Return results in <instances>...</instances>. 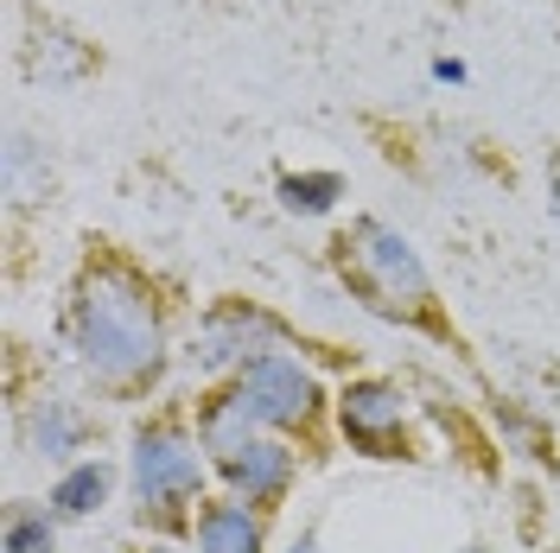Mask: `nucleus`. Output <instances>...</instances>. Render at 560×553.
<instances>
[{
    "mask_svg": "<svg viewBox=\"0 0 560 553\" xmlns=\"http://www.w3.org/2000/svg\"><path fill=\"white\" fill-rule=\"evenodd\" d=\"M541 553H560V541H548V548H541Z\"/></svg>",
    "mask_w": 560,
    "mask_h": 553,
    "instance_id": "4be33fe9",
    "label": "nucleus"
},
{
    "mask_svg": "<svg viewBox=\"0 0 560 553\" xmlns=\"http://www.w3.org/2000/svg\"><path fill=\"white\" fill-rule=\"evenodd\" d=\"M268 350H293V325L280 318L268 299H248V293H217L185 318V338H178V376L217 388V381L243 376L255 356Z\"/></svg>",
    "mask_w": 560,
    "mask_h": 553,
    "instance_id": "20e7f679",
    "label": "nucleus"
},
{
    "mask_svg": "<svg viewBox=\"0 0 560 553\" xmlns=\"http://www.w3.org/2000/svg\"><path fill=\"white\" fill-rule=\"evenodd\" d=\"M96 439H103V420H96V408L83 395H70V388L38 381L33 395L13 401V446H20V458H33V464L65 471L77 458H90Z\"/></svg>",
    "mask_w": 560,
    "mask_h": 553,
    "instance_id": "0eeeda50",
    "label": "nucleus"
},
{
    "mask_svg": "<svg viewBox=\"0 0 560 553\" xmlns=\"http://www.w3.org/2000/svg\"><path fill=\"white\" fill-rule=\"evenodd\" d=\"M0 185H7V216L20 223V216H45V210L58 204V146L26 128V121H13L7 128V146H0Z\"/></svg>",
    "mask_w": 560,
    "mask_h": 553,
    "instance_id": "9d476101",
    "label": "nucleus"
},
{
    "mask_svg": "<svg viewBox=\"0 0 560 553\" xmlns=\"http://www.w3.org/2000/svg\"><path fill=\"white\" fill-rule=\"evenodd\" d=\"M0 534H7V553H65V521L45 496H13Z\"/></svg>",
    "mask_w": 560,
    "mask_h": 553,
    "instance_id": "4468645a",
    "label": "nucleus"
},
{
    "mask_svg": "<svg viewBox=\"0 0 560 553\" xmlns=\"http://www.w3.org/2000/svg\"><path fill=\"white\" fill-rule=\"evenodd\" d=\"M115 490H128L121 464H115V458H103V451H90V458H77V464H65V471H51L45 503L58 509V521H65V528H83V521H96L108 503H115Z\"/></svg>",
    "mask_w": 560,
    "mask_h": 553,
    "instance_id": "9b49d317",
    "label": "nucleus"
},
{
    "mask_svg": "<svg viewBox=\"0 0 560 553\" xmlns=\"http://www.w3.org/2000/svg\"><path fill=\"white\" fill-rule=\"evenodd\" d=\"M325 261H331V280L345 286V299L370 318H383L408 338H427L440 350H458V325L440 286H433V268L415 248V236L401 223H388L376 210H357L350 223L331 230L325 243Z\"/></svg>",
    "mask_w": 560,
    "mask_h": 553,
    "instance_id": "f03ea898",
    "label": "nucleus"
},
{
    "mask_svg": "<svg viewBox=\"0 0 560 553\" xmlns=\"http://www.w3.org/2000/svg\"><path fill=\"white\" fill-rule=\"evenodd\" d=\"M300 471H306V451L293 446V439H280V433H255V439H243L236 451L210 458L217 490L236 496V503H248V509H261V516H280V509L293 503Z\"/></svg>",
    "mask_w": 560,
    "mask_h": 553,
    "instance_id": "6e6552de",
    "label": "nucleus"
},
{
    "mask_svg": "<svg viewBox=\"0 0 560 553\" xmlns=\"http://www.w3.org/2000/svg\"><path fill=\"white\" fill-rule=\"evenodd\" d=\"M13 58H20V77L33 90H77V83H90L103 70V51L77 33L70 20H58V13H26Z\"/></svg>",
    "mask_w": 560,
    "mask_h": 553,
    "instance_id": "1a4fd4ad",
    "label": "nucleus"
},
{
    "mask_svg": "<svg viewBox=\"0 0 560 553\" xmlns=\"http://www.w3.org/2000/svg\"><path fill=\"white\" fill-rule=\"evenodd\" d=\"M230 388L248 401V414L261 420V433L293 439L306 458H318L325 439L338 433V426H331L338 388H325V376L313 369V356H300V350H268V356H255L243 376H230Z\"/></svg>",
    "mask_w": 560,
    "mask_h": 553,
    "instance_id": "39448f33",
    "label": "nucleus"
},
{
    "mask_svg": "<svg viewBox=\"0 0 560 553\" xmlns=\"http://www.w3.org/2000/svg\"><path fill=\"white\" fill-rule=\"evenodd\" d=\"M268 528H275V516L210 490L191 516V553H268Z\"/></svg>",
    "mask_w": 560,
    "mask_h": 553,
    "instance_id": "f8f14e48",
    "label": "nucleus"
},
{
    "mask_svg": "<svg viewBox=\"0 0 560 553\" xmlns=\"http://www.w3.org/2000/svg\"><path fill=\"white\" fill-rule=\"evenodd\" d=\"M128 553H191V541H140V548Z\"/></svg>",
    "mask_w": 560,
    "mask_h": 553,
    "instance_id": "6ab92c4d",
    "label": "nucleus"
},
{
    "mask_svg": "<svg viewBox=\"0 0 560 553\" xmlns=\"http://www.w3.org/2000/svg\"><path fill=\"white\" fill-rule=\"evenodd\" d=\"M541 204H548V223H555V236H560V140L541 153Z\"/></svg>",
    "mask_w": 560,
    "mask_h": 553,
    "instance_id": "dca6fc26",
    "label": "nucleus"
},
{
    "mask_svg": "<svg viewBox=\"0 0 560 553\" xmlns=\"http://www.w3.org/2000/svg\"><path fill=\"white\" fill-rule=\"evenodd\" d=\"M275 198L287 216H300V223H313V216H331V210L350 198L345 173H331V166H306V173H280L275 178Z\"/></svg>",
    "mask_w": 560,
    "mask_h": 553,
    "instance_id": "ddd939ff",
    "label": "nucleus"
},
{
    "mask_svg": "<svg viewBox=\"0 0 560 553\" xmlns=\"http://www.w3.org/2000/svg\"><path fill=\"white\" fill-rule=\"evenodd\" d=\"M497 433H503V451H523V458H535V464H555V426L541 414H528L523 401H497Z\"/></svg>",
    "mask_w": 560,
    "mask_h": 553,
    "instance_id": "2eb2a0df",
    "label": "nucleus"
},
{
    "mask_svg": "<svg viewBox=\"0 0 560 553\" xmlns=\"http://www.w3.org/2000/svg\"><path fill=\"white\" fill-rule=\"evenodd\" d=\"M458 553H497V548H485V541H465V548H458Z\"/></svg>",
    "mask_w": 560,
    "mask_h": 553,
    "instance_id": "412c9836",
    "label": "nucleus"
},
{
    "mask_svg": "<svg viewBox=\"0 0 560 553\" xmlns=\"http://www.w3.org/2000/svg\"><path fill=\"white\" fill-rule=\"evenodd\" d=\"M555 13H560V0H555Z\"/></svg>",
    "mask_w": 560,
    "mask_h": 553,
    "instance_id": "5701e85b",
    "label": "nucleus"
},
{
    "mask_svg": "<svg viewBox=\"0 0 560 553\" xmlns=\"http://www.w3.org/2000/svg\"><path fill=\"white\" fill-rule=\"evenodd\" d=\"M415 408L420 401L401 376L363 369V376L338 381L331 426H338V439H345L357 458H370V464H420L427 446H420V433H415Z\"/></svg>",
    "mask_w": 560,
    "mask_h": 553,
    "instance_id": "423d86ee",
    "label": "nucleus"
},
{
    "mask_svg": "<svg viewBox=\"0 0 560 553\" xmlns=\"http://www.w3.org/2000/svg\"><path fill=\"white\" fill-rule=\"evenodd\" d=\"M121 478H128V516L140 541H191V516L217 484L210 451L198 446L191 426V401H160L128 426Z\"/></svg>",
    "mask_w": 560,
    "mask_h": 553,
    "instance_id": "7ed1b4c3",
    "label": "nucleus"
},
{
    "mask_svg": "<svg viewBox=\"0 0 560 553\" xmlns=\"http://www.w3.org/2000/svg\"><path fill=\"white\" fill-rule=\"evenodd\" d=\"M280 553H325V534H318V521H300L293 534H287V548Z\"/></svg>",
    "mask_w": 560,
    "mask_h": 553,
    "instance_id": "f3484780",
    "label": "nucleus"
},
{
    "mask_svg": "<svg viewBox=\"0 0 560 553\" xmlns=\"http://www.w3.org/2000/svg\"><path fill=\"white\" fill-rule=\"evenodd\" d=\"M185 299L135 248L90 236L58 293V350L108 408H160L178 376Z\"/></svg>",
    "mask_w": 560,
    "mask_h": 553,
    "instance_id": "f257e3e1",
    "label": "nucleus"
},
{
    "mask_svg": "<svg viewBox=\"0 0 560 553\" xmlns=\"http://www.w3.org/2000/svg\"><path fill=\"white\" fill-rule=\"evenodd\" d=\"M548 414L560 420V369H548Z\"/></svg>",
    "mask_w": 560,
    "mask_h": 553,
    "instance_id": "aec40b11",
    "label": "nucleus"
},
{
    "mask_svg": "<svg viewBox=\"0 0 560 553\" xmlns=\"http://www.w3.org/2000/svg\"><path fill=\"white\" fill-rule=\"evenodd\" d=\"M465 77H471V70H465V58H433V83H465Z\"/></svg>",
    "mask_w": 560,
    "mask_h": 553,
    "instance_id": "a211bd4d",
    "label": "nucleus"
}]
</instances>
